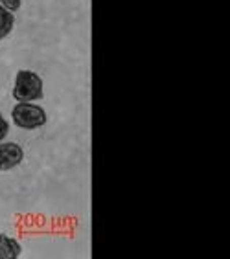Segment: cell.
<instances>
[{"label": "cell", "mask_w": 230, "mask_h": 259, "mask_svg": "<svg viewBox=\"0 0 230 259\" xmlns=\"http://www.w3.org/2000/svg\"><path fill=\"white\" fill-rule=\"evenodd\" d=\"M43 79L31 70H20L15 77V87H13V98L17 103H26V101L43 100Z\"/></svg>", "instance_id": "1"}, {"label": "cell", "mask_w": 230, "mask_h": 259, "mask_svg": "<svg viewBox=\"0 0 230 259\" xmlns=\"http://www.w3.org/2000/svg\"><path fill=\"white\" fill-rule=\"evenodd\" d=\"M11 120L20 129L31 131L43 127L48 121V116H46L43 107L33 105L31 101H26V103H19L13 107V110H11Z\"/></svg>", "instance_id": "2"}, {"label": "cell", "mask_w": 230, "mask_h": 259, "mask_svg": "<svg viewBox=\"0 0 230 259\" xmlns=\"http://www.w3.org/2000/svg\"><path fill=\"white\" fill-rule=\"evenodd\" d=\"M24 149L15 142H0V171H10L22 164Z\"/></svg>", "instance_id": "3"}, {"label": "cell", "mask_w": 230, "mask_h": 259, "mask_svg": "<svg viewBox=\"0 0 230 259\" xmlns=\"http://www.w3.org/2000/svg\"><path fill=\"white\" fill-rule=\"evenodd\" d=\"M22 254V246L10 235L0 234V259H15Z\"/></svg>", "instance_id": "4"}, {"label": "cell", "mask_w": 230, "mask_h": 259, "mask_svg": "<svg viewBox=\"0 0 230 259\" xmlns=\"http://www.w3.org/2000/svg\"><path fill=\"white\" fill-rule=\"evenodd\" d=\"M13 24H15V17H13V13L8 11L4 6L0 4V40L6 39V37L11 33Z\"/></svg>", "instance_id": "5"}, {"label": "cell", "mask_w": 230, "mask_h": 259, "mask_svg": "<svg viewBox=\"0 0 230 259\" xmlns=\"http://www.w3.org/2000/svg\"><path fill=\"white\" fill-rule=\"evenodd\" d=\"M0 4L4 6L8 11H11V13H13V11H17L20 6H22V0H0Z\"/></svg>", "instance_id": "6"}, {"label": "cell", "mask_w": 230, "mask_h": 259, "mask_svg": "<svg viewBox=\"0 0 230 259\" xmlns=\"http://www.w3.org/2000/svg\"><path fill=\"white\" fill-rule=\"evenodd\" d=\"M8 133H10V123H8V120H6L4 116H2V112H0V142L6 138Z\"/></svg>", "instance_id": "7"}]
</instances>
